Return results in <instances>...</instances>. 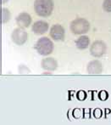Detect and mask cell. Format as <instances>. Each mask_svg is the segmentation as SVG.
Returning <instances> with one entry per match:
<instances>
[{
  "mask_svg": "<svg viewBox=\"0 0 111 125\" xmlns=\"http://www.w3.org/2000/svg\"><path fill=\"white\" fill-rule=\"evenodd\" d=\"M27 38L28 33L25 31L24 28L20 27V26L14 29L11 33V39L13 43L19 46L25 44V43L27 41Z\"/></svg>",
  "mask_w": 111,
  "mask_h": 125,
  "instance_id": "obj_5",
  "label": "cell"
},
{
  "mask_svg": "<svg viewBox=\"0 0 111 125\" xmlns=\"http://www.w3.org/2000/svg\"><path fill=\"white\" fill-rule=\"evenodd\" d=\"M41 66L45 71L54 72L58 68V62L53 57H46L42 60Z\"/></svg>",
  "mask_w": 111,
  "mask_h": 125,
  "instance_id": "obj_9",
  "label": "cell"
},
{
  "mask_svg": "<svg viewBox=\"0 0 111 125\" xmlns=\"http://www.w3.org/2000/svg\"><path fill=\"white\" fill-rule=\"evenodd\" d=\"M49 29V25L45 21H37L32 25L31 30L37 35H43Z\"/></svg>",
  "mask_w": 111,
  "mask_h": 125,
  "instance_id": "obj_7",
  "label": "cell"
},
{
  "mask_svg": "<svg viewBox=\"0 0 111 125\" xmlns=\"http://www.w3.org/2000/svg\"><path fill=\"white\" fill-rule=\"evenodd\" d=\"M9 0H1V3H7V2H8Z\"/></svg>",
  "mask_w": 111,
  "mask_h": 125,
  "instance_id": "obj_15",
  "label": "cell"
},
{
  "mask_svg": "<svg viewBox=\"0 0 111 125\" xmlns=\"http://www.w3.org/2000/svg\"><path fill=\"white\" fill-rule=\"evenodd\" d=\"M107 45L103 41L96 40L90 46V54L95 58H100L106 53Z\"/></svg>",
  "mask_w": 111,
  "mask_h": 125,
  "instance_id": "obj_4",
  "label": "cell"
},
{
  "mask_svg": "<svg viewBox=\"0 0 111 125\" xmlns=\"http://www.w3.org/2000/svg\"><path fill=\"white\" fill-rule=\"evenodd\" d=\"M103 9L106 12H111V0H104L103 1Z\"/></svg>",
  "mask_w": 111,
  "mask_h": 125,
  "instance_id": "obj_13",
  "label": "cell"
},
{
  "mask_svg": "<svg viewBox=\"0 0 111 125\" xmlns=\"http://www.w3.org/2000/svg\"><path fill=\"white\" fill-rule=\"evenodd\" d=\"M90 45V38L86 35H82L75 40V46L79 50H86Z\"/></svg>",
  "mask_w": 111,
  "mask_h": 125,
  "instance_id": "obj_11",
  "label": "cell"
},
{
  "mask_svg": "<svg viewBox=\"0 0 111 125\" xmlns=\"http://www.w3.org/2000/svg\"><path fill=\"white\" fill-rule=\"evenodd\" d=\"M11 18V14L10 11L6 8L1 9V23L5 24L9 21Z\"/></svg>",
  "mask_w": 111,
  "mask_h": 125,
  "instance_id": "obj_12",
  "label": "cell"
},
{
  "mask_svg": "<svg viewBox=\"0 0 111 125\" xmlns=\"http://www.w3.org/2000/svg\"><path fill=\"white\" fill-rule=\"evenodd\" d=\"M91 25L90 22L85 18H76L72 21L70 26V29L72 33L75 35H84L88 32Z\"/></svg>",
  "mask_w": 111,
  "mask_h": 125,
  "instance_id": "obj_3",
  "label": "cell"
},
{
  "mask_svg": "<svg viewBox=\"0 0 111 125\" xmlns=\"http://www.w3.org/2000/svg\"><path fill=\"white\" fill-rule=\"evenodd\" d=\"M34 48L39 54L47 56L52 54L54 50V43L47 37H43L37 41Z\"/></svg>",
  "mask_w": 111,
  "mask_h": 125,
  "instance_id": "obj_2",
  "label": "cell"
},
{
  "mask_svg": "<svg viewBox=\"0 0 111 125\" xmlns=\"http://www.w3.org/2000/svg\"><path fill=\"white\" fill-rule=\"evenodd\" d=\"M31 20H32L31 16L26 12H22V13L19 14L18 16L15 18L16 24L22 28L29 27V26L31 23Z\"/></svg>",
  "mask_w": 111,
  "mask_h": 125,
  "instance_id": "obj_8",
  "label": "cell"
},
{
  "mask_svg": "<svg viewBox=\"0 0 111 125\" xmlns=\"http://www.w3.org/2000/svg\"><path fill=\"white\" fill-rule=\"evenodd\" d=\"M49 35L50 38L54 41H63L65 39V31L60 24H55L51 26L49 30Z\"/></svg>",
  "mask_w": 111,
  "mask_h": 125,
  "instance_id": "obj_6",
  "label": "cell"
},
{
  "mask_svg": "<svg viewBox=\"0 0 111 125\" xmlns=\"http://www.w3.org/2000/svg\"><path fill=\"white\" fill-rule=\"evenodd\" d=\"M35 13L41 17H48L54 10L53 0H35L34 2Z\"/></svg>",
  "mask_w": 111,
  "mask_h": 125,
  "instance_id": "obj_1",
  "label": "cell"
},
{
  "mask_svg": "<svg viewBox=\"0 0 111 125\" xmlns=\"http://www.w3.org/2000/svg\"><path fill=\"white\" fill-rule=\"evenodd\" d=\"M87 71L88 73V74H93V75L100 74L103 72V65L98 60L92 61L87 64Z\"/></svg>",
  "mask_w": 111,
  "mask_h": 125,
  "instance_id": "obj_10",
  "label": "cell"
},
{
  "mask_svg": "<svg viewBox=\"0 0 111 125\" xmlns=\"http://www.w3.org/2000/svg\"><path fill=\"white\" fill-rule=\"evenodd\" d=\"M30 72L31 71H30L29 68H27L24 65H20L19 66V73H20V74H29Z\"/></svg>",
  "mask_w": 111,
  "mask_h": 125,
  "instance_id": "obj_14",
  "label": "cell"
}]
</instances>
